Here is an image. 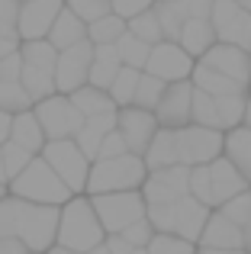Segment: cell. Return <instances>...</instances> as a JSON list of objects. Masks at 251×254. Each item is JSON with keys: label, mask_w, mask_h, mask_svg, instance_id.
<instances>
[{"label": "cell", "mask_w": 251, "mask_h": 254, "mask_svg": "<svg viewBox=\"0 0 251 254\" xmlns=\"http://www.w3.org/2000/svg\"><path fill=\"white\" fill-rule=\"evenodd\" d=\"M107 232H103L100 219H97L94 206L84 193L71 196L68 203L58 209V235H55V245L58 248H68V251H77V254H87L94 251L97 245H103Z\"/></svg>", "instance_id": "6da1fadb"}, {"label": "cell", "mask_w": 251, "mask_h": 254, "mask_svg": "<svg viewBox=\"0 0 251 254\" xmlns=\"http://www.w3.org/2000/svg\"><path fill=\"white\" fill-rule=\"evenodd\" d=\"M209 212L213 209L196 203L190 193L184 199H177V203H168V206H145V219L155 229V235H181L190 245H196Z\"/></svg>", "instance_id": "7a4b0ae2"}, {"label": "cell", "mask_w": 251, "mask_h": 254, "mask_svg": "<svg viewBox=\"0 0 251 254\" xmlns=\"http://www.w3.org/2000/svg\"><path fill=\"white\" fill-rule=\"evenodd\" d=\"M145 161L138 155H120V158H94L84 184V196H100V193H123L138 190L145 180Z\"/></svg>", "instance_id": "3957f363"}, {"label": "cell", "mask_w": 251, "mask_h": 254, "mask_svg": "<svg viewBox=\"0 0 251 254\" xmlns=\"http://www.w3.org/2000/svg\"><path fill=\"white\" fill-rule=\"evenodd\" d=\"M6 193L16 199H26V203H39V206H64L74 196L39 155L6 184Z\"/></svg>", "instance_id": "277c9868"}, {"label": "cell", "mask_w": 251, "mask_h": 254, "mask_svg": "<svg viewBox=\"0 0 251 254\" xmlns=\"http://www.w3.org/2000/svg\"><path fill=\"white\" fill-rule=\"evenodd\" d=\"M58 209L62 206H39L19 199L16 209V242H23V248L29 254H45L55 245L58 235Z\"/></svg>", "instance_id": "5b68a950"}, {"label": "cell", "mask_w": 251, "mask_h": 254, "mask_svg": "<svg viewBox=\"0 0 251 254\" xmlns=\"http://www.w3.org/2000/svg\"><path fill=\"white\" fill-rule=\"evenodd\" d=\"M94 206L97 219H100L107 235H120L132 222L145 219V199L138 190H123V193H100V196H87Z\"/></svg>", "instance_id": "8992f818"}, {"label": "cell", "mask_w": 251, "mask_h": 254, "mask_svg": "<svg viewBox=\"0 0 251 254\" xmlns=\"http://www.w3.org/2000/svg\"><path fill=\"white\" fill-rule=\"evenodd\" d=\"M32 113H36L39 126H42L45 142H62V138H74L77 129L84 126V116L74 110L64 93H52V97L32 103Z\"/></svg>", "instance_id": "52a82bcc"}, {"label": "cell", "mask_w": 251, "mask_h": 254, "mask_svg": "<svg viewBox=\"0 0 251 254\" xmlns=\"http://www.w3.org/2000/svg\"><path fill=\"white\" fill-rule=\"evenodd\" d=\"M39 158H42V161L58 174V180H62L74 196H77V193H84L90 161L81 155V148H77L71 138H62V142H45V148L39 151Z\"/></svg>", "instance_id": "ba28073f"}, {"label": "cell", "mask_w": 251, "mask_h": 254, "mask_svg": "<svg viewBox=\"0 0 251 254\" xmlns=\"http://www.w3.org/2000/svg\"><path fill=\"white\" fill-rule=\"evenodd\" d=\"M222 135L226 132L203 129V126H184L174 129L177 142V164L184 168H200V164H213L216 158H222Z\"/></svg>", "instance_id": "9c48e42d"}, {"label": "cell", "mask_w": 251, "mask_h": 254, "mask_svg": "<svg viewBox=\"0 0 251 254\" xmlns=\"http://www.w3.org/2000/svg\"><path fill=\"white\" fill-rule=\"evenodd\" d=\"M187 177H190V168L184 164H174V168H161V171H148L138 187L145 206H168V203H177V199L187 196Z\"/></svg>", "instance_id": "30bf717a"}, {"label": "cell", "mask_w": 251, "mask_h": 254, "mask_svg": "<svg viewBox=\"0 0 251 254\" xmlns=\"http://www.w3.org/2000/svg\"><path fill=\"white\" fill-rule=\"evenodd\" d=\"M90 62H94V45L87 39L71 45V49H64V52H58V58H55V93L68 97L77 87L87 84Z\"/></svg>", "instance_id": "8fae6325"}, {"label": "cell", "mask_w": 251, "mask_h": 254, "mask_svg": "<svg viewBox=\"0 0 251 254\" xmlns=\"http://www.w3.org/2000/svg\"><path fill=\"white\" fill-rule=\"evenodd\" d=\"M145 74L158 77L164 84H177V81H190V71H193V58L181 49L177 42H158L151 45L148 62H145Z\"/></svg>", "instance_id": "7c38bea8"}, {"label": "cell", "mask_w": 251, "mask_h": 254, "mask_svg": "<svg viewBox=\"0 0 251 254\" xmlns=\"http://www.w3.org/2000/svg\"><path fill=\"white\" fill-rule=\"evenodd\" d=\"M116 132H120V138L126 142V151L142 158L148 142L158 132V119H155V113L138 110V106H120L116 110Z\"/></svg>", "instance_id": "4fadbf2b"}, {"label": "cell", "mask_w": 251, "mask_h": 254, "mask_svg": "<svg viewBox=\"0 0 251 254\" xmlns=\"http://www.w3.org/2000/svg\"><path fill=\"white\" fill-rule=\"evenodd\" d=\"M62 0H19V16H16V39L19 42H32V39H45L62 13Z\"/></svg>", "instance_id": "5bb4252c"}, {"label": "cell", "mask_w": 251, "mask_h": 254, "mask_svg": "<svg viewBox=\"0 0 251 254\" xmlns=\"http://www.w3.org/2000/svg\"><path fill=\"white\" fill-rule=\"evenodd\" d=\"M190 106H193V84L190 81L168 84L155 106L158 129H184V126H190Z\"/></svg>", "instance_id": "9a60e30c"}, {"label": "cell", "mask_w": 251, "mask_h": 254, "mask_svg": "<svg viewBox=\"0 0 251 254\" xmlns=\"http://www.w3.org/2000/svg\"><path fill=\"white\" fill-rule=\"evenodd\" d=\"M196 62H200V64H206L209 71H216V74H222V77H232V81H239V84H245V87H248L251 58H248V52L235 49V45L216 42L213 49H209L206 55H200Z\"/></svg>", "instance_id": "2e32d148"}, {"label": "cell", "mask_w": 251, "mask_h": 254, "mask_svg": "<svg viewBox=\"0 0 251 254\" xmlns=\"http://www.w3.org/2000/svg\"><path fill=\"white\" fill-rule=\"evenodd\" d=\"M209 190H213V209H219V206L229 203L232 196L251 190V184L226 161V158H216V161L209 164Z\"/></svg>", "instance_id": "e0dca14e"}, {"label": "cell", "mask_w": 251, "mask_h": 254, "mask_svg": "<svg viewBox=\"0 0 251 254\" xmlns=\"http://www.w3.org/2000/svg\"><path fill=\"white\" fill-rule=\"evenodd\" d=\"M196 248H242V229L229 222L219 209H213L196 238Z\"/></svg>", "instance_id": "ac0fdd59"}, {"label": "cell", "mask_w": 251, "mask_h": 254, "mask_svg": "<svg viewBox=\"0 0 251 254\" xmlns=\"http://www.w3.org/2000/svg\"><path fill=\"white\" fill-rule=\"evenodd\" d=\"M222 158L251 184V129L235 126L222 135Z\"/></svg>", "instance_id": "d6986e66"}, {"label": "cell", "mask_w": 251, "mask_h": 254, "mask_svg": "<svg viewBox=\"0 0 251 254\" xmlns=\"http://www.w3.org/2000/svg\"><path fill=\"white\" fill-rule=\"evenodd\" d=\"M84 39H87V23L77 19L71 10H64V6H62V13L55 16V23H52L45 42H49L55 52H64V49H71V45L84 42Z\"/></svg>", "instance_id": "ffe728a7"}, {"label": "cell", "mask_w": 251, "mask_h": 254, "mask_svg": "<svg viewBox=\"0 0 251 254\" xmlns=\"http://www.w3.org/2000/svg\"><path fill=\"white\" fill-rule=\"evenodd\" d=\"M190 84H193V90L209 93V97H239V93H248V87H245V84L232 81V77L216 74V71H209L206 64H200V62H193V71H190Z\"/></svg>", "instance_id": "44dd1931"}, {"label": "cell", "mask_w": 251, "mask_h": 254, "mask_svg": "<svg viewBox=\"0 0 251 254\" xmlns=\"http://www.w3.org/2000/svg\"><path fill=\"white\" fill-rule=\"evenodd\" d=\"M113 129H116V113H107V116H90V119H84V126L77 129V135L71 138V142L81 148V155L87 158V161H94L97 148H100V142H103V135L113 132Z\"/></svg>", "instance_id": "7402d4cb"}, {"label": "cell", "mask_w": 251, "mask_h": 254, "mask_svg": "<svg viewBox=\"0 0 251 254\" xmlns=\"http://www.w3.org/2000/svg\"><path fill=\"white\" fill-rule=\"evenodd\" d=\"M177 45L190 58H200L216 45V29L209 26V19H187L181 26V32H177Z\"/></svg>", "instance_id": "603a6c76"}, {"label": "cell", "mask_w": 251, "mask_h": 254, "mask_svg": "<svg viewBox=\"0 0 251 254\" xmlns=\"http://www.w3.org/2000/svg\"><path fill=\"white\" fill-rule=\"evenodd\" d=\"M10 142L26 148L29 155H39L45 148V135H42V126H39L36 113L26 110V113H16L10 119Z\"/></svg>", "instance_id": "cb8c5ba5"}, {"label": "cell", "mask_w": 251, "mask_h": 254, "mask_svg": "<svg viewBox=\"0 0 251 254\" xmlns=\"http://www.w3.org/2000/svg\"><path fill=\"white\" fill-rule=\"evenodd\" d=\"M145 171H161V168H174L177 164V142H174V129H158L155 138L148 142L142 155Z\"/></svg>", "instance_id": "d4e9b609"}, {"label": "cell", "mask_w": 251, "mask_h": 254, "mask_svg": "<svg viewBox=\"0 0 251 254\" xmlns=\"http://www.w3.org/2000/svg\"><path fill=\"white\" fill-rule=\"evenodd\" d=\"M120 55H116L113 45H94V62H90V74H87V84L97 87V90H110L116 71H120Z\"/></svg>", "instance_id": "484cf974"}, {"label": "cell", "mask_w": 251, "mask_h": 254, "mask_svg": "<svg viewBox=\"0 0 251 254\" xmlns=\"http://www.w3.org/2000/svg\"><path fill=\"white\" fill-rule=\"evenodd\" d=\"M68 100L74 103V110L81 113L84 119L116 113V103L110 100V93L107 90H97V87H90V84H84V87H77L74 93H68Z\"/></svg>", "instance_id": "4316f807"}, {"label": "cell", "mask_w": 251, "mask_h": 254, "mask_svg": "<svg viewBox=\"0 0 251 254\" xmlns=\"http://www.w3.org/2000/svg\"><path fill=\"white\" fill-rule=\"evenodd\" d=\"M19 58H23L26 68H36V71H49L55 77V58L58 52L52 49L45 39H32V42H19Z\"/></svg>", "instance_id": "83f0119b"}, {"label": "cell", "mask_w": 251, "mask_h": 254, "mask_svg": "<svg viewBox=\"0 0 251 254\" xmlns=\"http://www.w3.org/2000/svg\"><path fill=\"white\" fill-rule=\"evenodd\" d=\"M116 55H120V64L123 68H135V71H142L145 68V62H148V52H151V45H145L142 39H135L132 32H123L120 39H116Z\"/></svg>", "instance_id": "f1b7e54d"}, {"label": "cell", "mask_w": 251, "mask_h": 254, "mask_svg": "<svg viewBox=\"0 0 251 254\" xmlns=\"http://www.w3.org/2000/svg\"><path fill=\"white\" fill-rule=\"evenodd\" d=\"M123 32H126V19H120L116 13H107V16L87 23V42L90 45H116V39Z\"/></svg>", "instance_id": "f546056e"}, {"label": "cell", "mask_w": 251, "mask_h": 254, "mask_svg": "<svg viewBox=\"0 0 251 254\" xmlns=\"http://www.w3.org/2000/svg\"><path fill=\"white\" fill-rule=\"evenodd\" d=\"M138 77H142V71L135 68H120L113 77V84H110V100L116 103V110L120 106H132V97H135V87H138Z\"/></svg>", "instance_id": "4dcf8cb0"}, {"label": "cell", "mask_w": 251, "mask_h": 254, "mask_svg": "<svg viewBox=\"0 0 251 254\" xmlns=\"http://www.w3.org/2000/svg\"><path fill=\"white\" fill-rule=\"evenodd\" d=\"M245 97L248 93H239V97H213L216 100L219 132H229V129H235V126H242V116H245Z\"/></svg>", "instance_id": "1f68e13d"}, {"label": "cell", "mask_w": 251, "mask_h": 254, "mask_svg": "<svg viewBox=\"0 0 251 254\" xmlns=\"http://www.w3.org/2000/svg\"><path fill=\"white\" fill-rule=\"evenodd\" d=\"M164 87H168L164 81H158V77H151V74H145V71H142V77H138V87H135V97H132V106L155 113V106H158V100H161Z\"/></svg>", "instance_id": "d6a6232c"}, {"label": "cell", "mask_w": 251, "mask_h": 254, "mask_svg": "<svg viewBox=\"0 0 251 254\" xmlns=\"http://www.w3.org/2000/svg\"><path fill=\"white\" fill-rule=\"evenodd\" d=\"M126 32H132L135 39H142L145 45L164 42L161 26H158V19H155V13H151V10H145V13H138V16H132L129 23H126Z\"/></svg>", "instance_id": "836d02e7"}, {"label": "cell", "mask_w": 251, "mask_h": 254, "mask_svg": "<svg viewBox=\"0 0 251 254\" xmlns=\"http://www.w3.org/2000/svg\"><path fill=\"white\" fill-rule=\"evenodd\" d=\"M216 42H226V45H235V49L248 52V45H251V13H239V16L216 36Z\"/></svg>", "instance_id": "e575fe53"}, {"label": "cell", "mask_w": 251, "mask_h": 254, "mask_svg": "<svg viewBox=\"0 0 251 254\" xmlns=\"http://www.w3.org/2000/svg\"><path fill=\"white\" fill-rule=\"evenodd\" d=\"M0 110L10 113V116L32 110V100L26 97V90H23L19 81H0Z\"/></svg>", "instance_id": "d590c367"}, {"label": "cell", "mask_w": 251, "mask_h": 254, "mask_svg": "<svg viewBox=\"0 0 251 254\" xmlns=\"http://www.w3.org/2000/svg\"><path fill=\"white\" fill-rule=\"evenodd\" d=\"M32 158H36V155H29L26 148H19V145H13L10 138H6V142L0 145V161H3V177H6V184H10V180L16 177V174L32 161Z\"/></svg>", "instance_id": "8d00e7d4"}, {"label": "cell", "mask_w": 251, "mask_h": 254, "mask_svg": "<svg viewBox=\"0 0 251 254\" xmlns=\"http://www.w3.org/2000/svg\"><path fill=\"white\" fill-rule=\"evenodd\" d=\"M187 193L196 199V203H203V206H209V209H213V190H209V164L190 168V177H187Z\"/></svg>", "instance_id": "74e56055"}, {"label": "cell", "mask_w": 251, "mask_h": 254, "mask_svg": "<svg viewBox=\"0 0 251 254\" xmlns=\"http://www.w3.org/2000/svg\"><path fill=\"white\" fill-rule=\"evenodd\" d=\"M145 254H196V245L184 242L181 235H151Z\"/></svg>", "instance_id": "f35d334b"}, {"label": "cell", "mask_w": 251, "mask_h": 254, "mask_svg": "<svg viewBox=\"0 0 251 254\" xmlns=\"http://www.w3.org/2000/svg\"><path fill=\"white\" fill-rule=\"evenodd\" d=\"M62 3H64V10H71L84 23H94V19L110 13V0H62Z\"/></svg>", "instance_id": "ab89813d"}, {"label": "cell", "mask_w": 251, "mask_h": 254, "mask_svg": "<svg viewBox=\"0 0 251 254\" xmlns=\"http://www.w3.org/2000/svg\"><path fill=\"white\" fill-rule=\"evenodd\" d=\"M239 13H245V10H242L235 0H213V3H209V26L216 29V36H219V32L226 29Z\"/></svg>", "instance_id": "60d3db41"}, {"label": "cell", "mask_w": 251, "mask_h": 254, "mask_svg": "<svg viewBox=\"0 0 251 254\" xmlns=\"http://www.w3.org/2000/svg\"><path fill=\"white\" fill-rule=\"evenodd\" d=\"M248 209H251V190L239 193V196H232L229 203H222V206H219V212L229 219V222H235V225H242V222H245Z\"/></svg>", "instance_id": "b9f144b4"}, {"label": "cell", "mask_w": 251, "mask_h": 254, "mask_svg": "<svg viewBox=\"0 0 251 254\" xmlns=\"http://www.w3.org/2000/svg\"><path fill=\"white\" fill-rule=\"evenodd\" d=\"M16 16H19V0H0V36L16 39Z\"/></svg>", "instance_id": "7bdbcfd3"}, {"label": "cell", "mask_w": 251, "mask_h": 254, "mask_svg": "<svg viewBox=\"0 0 251 254\" xmlns=\"http://www.w3.org/2000/svg\"><path fill=\"white\" fill-rule=\"evenodd\" d=\"M151 3H155V0H110V13H116L120 19H126V23H129L132 16L151 10Z\"/></svg>", "instance_id": "ee69618b"}, {"label": "cell", "mask_w": 251, "mask_h": 254, "mask_svg": "<svg viewBox=\"0 0 251 254\" xmlns=\"http://www.w3.org/2000/svg\"><path fill=\"white\" fill-rule=\"evenodd\" d=\"M120 235L132 245V248H145V245L151 242V235H155V229L148 225V219H138V222H132L129 229H123Z\"/></svg>", "instance_id": "f6af8a7d"}, {"label": "cell", "mask_w": 251, "mask_h": 254, "mask_svg": "<svg viewBox=\"0 0 251 254\" xmlns=\"http://www.w3.org/2000/svg\"><path fill=\"white\" fill-rule=\"evenodd\" d=\"M126 155V142L120 138V132H107L103 135V142H100V148H97V158H120Z\"/></svg>", "instance_id": "bcb514c9"}, {"label": "cell", "mask_w": 251, "mask_h": 254, "mask_svg": "<svg viewBox=\"0 0 251 254\" xmlns=\"http://www.w3.org/2000/svg\"><path fill=\"white\" fill-rule=\"evenodd\" d=\"M19 71H23V58H19V49L0 58V81H19Z\"/></svg>", "instance_id": "7dc6e473"}, {"label": "cell", "mask_w": 251, "mask_h": 254, "mask_svg": "<svg viewBox=\"0 0 251 254\" xmlns=\"http://www.w3.org/2000/svg\"><path fill=\"white\" fill-rule=\"evenodd\" d=\"M103 248H107L110 254H132V251H138V248H132L123 235H107L103 238Z\"/></svg>", "instance_id": "c3c4849f"}, {"label": "cell", "mask_w": 251, "mask_h": 254, "mask_svg": "<svg viewBox=\"0 0 251 254\" xmlns=\"http://www.w3.org/2000/svg\"><path fill=\"white\" fill-rule=\"evenodd\" d=\"M0 254H29L23 248V242H16V238H0Z\"/></svg>", "instance_id": "681fc988"}, {"label": "cell", "mask_w": 251, "mask_h": 254, "mask_svg": "<svg viewBox=\"0 0 251 254\" xmlns=\"http://www.w3.org/2000/svg\"><path fill=\"white\" fill-rule=\"evenodd\" d=\"M239 229H242V251H245V254H251V209H248L245 222H242Z\"/></svg>", "instance_id": "f907efd6"}, {"label": "cell", "mask_w": 251, "mask_h": 254, "mask_svg": "<svg viewBox=\"0 0 251 254\" xmlns=\"http://www.w3.org/2000/svg\"><path fill=\"white\" fill-rule=\"evenodd\" d=\"M10 113H3V110H0V145H3L6 142V138H10Z\"/></svg>", "instance_id": "816d5d0a"}, {"label": "cell", "mask_w": 251, "mask_h": 254, "mask_svg": "<svg viewBox=\"0 0 251 254\" xmlns=\"http://www.w3.org/2000/svg\"><path fill=\"white\" fill-rule=\"evenodd\" d=\"M16 49H19V39H3L0 36V58L10 55V52H16Z\"/></svg>", "instance_id": "f5cc1de1"}, {"label": "cell", "mask_w": 251, "mask_h": 254, "mask_svg": "<svg viewBox=\"0 0 251 254\" xmlns=\"http://www.w3.org/2000/svg\"><path fill=\"white\" fill-rule=\"evenodd\" d=\"M196 254H245L242 248H196Z\"/></svg>", "instance_id": "db71d44e"}, {"label": "cell", "mask_w": 251, "mask_h": 254, "mask_svg": "<svg viewBox=\"0 0 251 254\" xmlns=\"http://www.w3.org/2000/svg\"><path fill=\"white\" fill-rule=\"evenodd\" d=\"M242 126L251 129V97H245V116H242Z\"/></svg>", "instance_id": "11a10c76"}, {"label": "cell", "mask_w": 251, "mask_h": 254, "mask_svg": "<svg viewBox=\"0 0 251 254\" xmlns=\"http://www.w3.org/2000/svg\"><path fill=\"white\" fill-rule=\"evenodd\" d=\"M45 254H77V251H68V248H58V245H52Z\"/></svg>", "instance_id": "9f6ffc18"}, {"label": "cell", "mask_w": 251, "mask_h": 254, "mask_svg": "<svg viewBox=\"0 0 251 254\" xmlns=\"http://www.w3.org/2000/svg\"><path fill=\"white\" fill-rule=\"evenodd\" d=\"M235 3H239V6H242L245 13H251V0H235Z\"/></svg>", "instance_id": "6f0895ef"}, {"label": "cell", "mask_w": 251, "mask_h": 254, "mask_svg": "<svg viewBox=\"0 0 251 254\" xmlns=\"http://www.w3.org/2000/svg\"><path fill=\"white\" fill-rule=\"evenodd\" d=\"M87 254H110V251L103 248V245H97V248H94V251H87Z\"/></svg>", "instance_id": "680465c9"}, {"label": "cell", "mask_w": 251, "mask_h": 254, "mask_svg": "<svg viewBox=\"0 0 251 254\" xmlns=\"http://www.w3.org/2000/svg\"><path fill=\"white\" fill-rule=\"evenodd\" d=\"M0 184H6V177H3V161H0Z\"/></svg>", "instance_id": "91938a15"}, {"label": "cell", "mask_w": 251, "mask_h": 254, "mask_svg": "<svg viewBox=\"0 0 251 254\" xmlns=\"http://www.w3.org/2000/svg\"><path fill=\"white\" fill-rule=\"evenodd\" d=\"M6 196V184H0V199H3Z\"/></svg>", "instance_id": "94428289"}, {"label": "cell", "mask_w": 251, "mask_h": 254, "mask_svg": "<svg viewBox=\"0 0 251 254\" xmlns=\"http://www.w3.org/2000/svg\"><path fill=\"white\" fill-rule=\"evenodd\" d=\"M132 254H145V248H138V251H132Z\"/></svg>", "instance_id": "6125c7cd"}, {"label": "cell", "mask_w": 251, "mask_h": 254, "mask_svg": "<svg viewBox=\"0 0 251 254\" xmlns=\"http://www.w3.org/2000/svg\"><path fill=\"white\" fill-rule=\"evenodd\" d=\"M248 90H251V74H248Z\"/></svg>", "instance_id": "be15d7a7"}, {"label": "cell", "mask_w": 251, "mask_h": 254, "mask_svg": "<svg viewBox=\"0 0 251 254\" xmlns=\"http://www.w3.org/2000/svg\"><path fill=\"white\" fill-rule=\"evenodd\" d=\"M248 58H251V45H248Z\"/></svg>", "instance_id": "e7e4bbea"}]
</instances>
